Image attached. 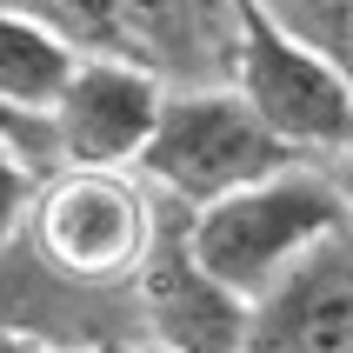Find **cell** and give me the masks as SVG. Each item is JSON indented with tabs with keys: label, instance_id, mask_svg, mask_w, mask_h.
Wrapping results in <instances>:
<instances>
[{
	"label": "cell",
	"instance_id": "obj_13",
	"mask_svg": "<svg viewBox=\"0 0 353 353\" xmlns=\"http://www.w3.org/2000/svg\"><path fill=\"white\" fill-rule=\"evenodd\" d=\"M327 174H334V187H340V200H347V227H353V154H340V160H327Z\"/></svg>",
	"mask_w": 353,
	"mask_h": 353
},
{
	"label": "cell",
	"instance_id": "obj_10",
	"mask_svg": "<svg viewBox=\"0 0 353 353\" xmlns=\"http://www.w3.org/2000/svg\"><path fill=\"white\" fill-rule=\"evenodd\" d=\"M40 167L20 154L14 140H0V247L7 240L27 234V220H34V200H40Z\"/></svg>",
	"mask_w": 353,
	"mask_h": 353
},
{
	"label": "cell",
	"instance_id": "obj_6",
	"mask_svg": "<svg viewBox=\"0 0 353 353\" xmlns=\"http://www.w3.org/2000/svg\"><path fill=\"white\" fill-rule=\"evenodd\" d=\"M160 200V194H154ZM134 307L154 347L147 353H247L254 307L234 300L187 247V207L160 200L154 247L134 274Z\"/></svg>",
	"mask_w": 353,
	"mask_h": 353
},
{
	"label": "cell",
	"instance_id": "obj_11",
	"mask_svg": "<svg viewBox=\"0 0 353 353\" xmlns=\"http://www.w3.org/2000/svg\"><path fill=\"white\" fill-rule=\"evenodd\" d=\"M0 140H14L20 154L34 160L40 174H54V147H47V120L20 114V107H0Z\"/></svg>",
	"mask_w": 353,
	"mask_h": 353
},
{
	"label": "cell",
	"instance_id": "obj_7",
	"mask_svg": "<svg viewBox=\"0 0 353 353\" xmlns=\"http://www.w3.org/2000/svg\"><path fill=\"white\" fill-rule=\"evenodd\" d=\"M247 353H353V227L327 234L267 300H254Z\"/></svg>",
	"mask_w": 353,
	"mask_h": 353
},
{
	"label": "cell",
	"instance_id": "obj_5",
	"mask_svg": "<svg viewBox=\"0 0 353 353\" xmlns=\"http://www.w3.org/2000/svg\"><path fill=\"white\" fill-rule=\"evenodd\" d=\"M167 107V80L147 60L127 54H80L74 74L60 80L54 107H47V147L60 167H87V174H134V160L154 140V120Z\"/></svg>",
	"mask_w": 353,
	"mask_h": 353
},
{
	"label": "cell",
	"instance_id": "obj_8",
	"mask_svg": "<svg viewBox=\"0 0 353 353\" xmlns=\"http://www.w3.org/2000/svg\"><path fill=\"white\" fill-rule=\"evenodd\" d=\"M74 60H80V47L60 27L0 0V107H20V114L40 120L54 107L60 80L74 74Z\"/></svg>",
	"mask_w": 353,
	"mask_h": 353
},
{
	"label": "cell",
	"instance_id": "obj_12",
	"mask_svg": "<svg viewBox=\"0 0 353 353\" xmlns=\"http://www.w3.org/2000/svg\"><path fill=\"white\" fill-rule=\"evenodd\" d=\"M0 353H67V347H54V340L27 334V327H0Z\"/></svg>",
	"mask_w": 353,
	"mask_h": 353
},
{
	"label": "cell",
	"instance_id": "obj_2",
	"mask_svg": "<svg viewBox=\"0 0 353 353\" xmlns=\"http://www.w3.org/2000/svg\"><path fill=\"white\" fill-rule=\"evenodd\" d=\"M287 167H300V154L240 100L234 80L167 87L154 140H147V154L134 160V174L147 180L160 200L187 207V214L220 207V200L247 194V187L287 174Z\"/></svg>",
	"mask_w": 353,
	"mask_h": 353
},
{
	"label": "cell",
	"instance_id": "obj_3",
	"mask_svg": "<svg viewBox=\"0 0 353 353\" xmlns=\"http://www.w3.org/2000/svg\"><path fill=\"white\" fill-rule=\"evenodd\" d=\"M227 67H234L240 100L274 127L300 160H340L353 154V87L327 54L307 40L280 34L254 0H227Z\"/></svg>",
	"mask_w": 353,
	"mask_h": 353
},
{
	"label": "cell",
	"instance_id": "obj_4",
	"mask_svg": "<svg viewBox=\"0 0 353 353\" xmlns=\"http://www.w3.org/2000/svg\"><path fill=\"white\" fill-rule=\"evenodd\" d=\"M160 200L140 174H87V167H60L40 180L27 240L47 274L80 280V287H134L140 260L154 247Z\"/></svg>",
	"mask_w": 353,
	"mask_h": 353
},
{
	"label": "cell",
	"instance_id": "obj_9",
	"mask_svg": "<svg viewBox=\"0 0 353 353\" xmlns=\"http://www.w3.org/2000/svg\"><path fill=\"white\" fill-rule=\"evenodd\" d=\"M280 34L307 40L314 54H327L353 87V0H254Z\"/></svg>",
	"mask_w": 353,
	"mask_h": 353
},
{
	"label": "cell",
	"instance_id": "obj_1",
	"mask_svg": "<svg viewBox=\"0 0 353 353\" xmlns=\"http://www.w3.org/2000/svg\"><path fill=\"white\" fill-rule=\"evenodd\" d=\"M340 227H347V200H340L334 174L320 160H300L220 207L187 214V247L234 300L254 307Z\"/></svg>",
	"mask_w": 353,
	"mask_h": 353
}]
</instances>
